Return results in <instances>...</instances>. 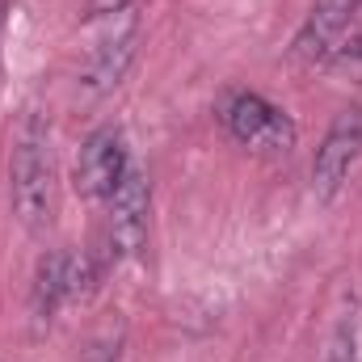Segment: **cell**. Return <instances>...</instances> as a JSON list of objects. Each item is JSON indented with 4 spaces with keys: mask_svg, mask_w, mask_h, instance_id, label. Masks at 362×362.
<instances>
[{
    "mask_svg": "<svg viewBox=\"0 0 362 362\" xmlns=\"http://www.w3.org/2000/svg\"><path fill=\"white\" fill-rule=\"evenodd\" d=\"M362 156V114L358 110H341L325 135V144L316 148L312 160V194L320 202H333L341 194V185L350 177V169Z\"/></svg>",
    "mask_w": 362,
    "mask_h": 362,
    "instance_id": "cell-5",
    "label": "cell"
},
{
    "mask_svg": "<svg viewBox=\"0 0 362 362\" xmlns=\"http://www.w3.org/2000/svg\"><path fill=\"white\" fill-rule=\"evenodd\" d=\"M127 169H131V160H127L122 131L97 127L89 139H85L81 156H76V173H72L76 194L81 198H93V202H105L118 189V181L127 177Z\"/></svg>",
    "mask_w": 362,
    "mask_h": 362,
    "instance_id": "cell-6",
    "label": "cell"
},
{
    "mask_svg": "<svg viewBox=\"0 0 362 362\" xmlns=\"http://www.w3.org/2000/svg\"><path fill=\"white\" fill-rule=\"evenodd\" d=\"M97 274H101V266L89 253H47L34 270V291H30L34 316L51 320L64 303L85 299L93 291V282H97Z\"/></svg>",
    "mask_w": 362,
    "mask_h": 362,
    "instance_id": "cell-4",
    "label": "cell"
},
{
    "mask_svg": "<svg viewBox=\"0 0 362 362\" xmlns=\"http://www.w3.org/2000/svg\"><path fill=\"white\" fill-rule=\"evenodd\" d=\"M333 55H337V64H341L350 76H362V34H354V38H350L346 47H337Z\"/></svg>",
    "mask_w": 362,
    "mask_h": 362,
    "instance_id": "cell-9",
    "label": "cell"
},
{
    "mask_svg": "<svg viewBox=\"0 0 362 362\" xmlns=\"http://www.w3.org/2000/svg\"><path fill=\"white\" fill-rule=\"evenodd\" d=\"M8 185H13V211L25 223V232H47L55 219V160H51V135L38 118H25L13 139Z\"/></svg>",
    "mask_w": 362,
    "mask_h": 362,
    "instance_id": "cell-1",
    "label": "cell"
},
{
    "mask_svg": "<svg viewBox=\"0 0 362 362\" xmlns=\"http://www.w3.org/2000/svg\"><path fill=\"white\" fill-rule=\"evenodd\" d=\"M131 0H89V13H122Z\"/></svg>",
    "mask_w": 362,
    "mask_h": 362,
    "instance_id": "cell-10",
    "label": "cell"
},
{
    "mask_svg": "<svg viewBox=\"0 0 362 362\" xmlns=\"http://www.w3.org/2000/svg\"><path fill=\"white\" fill-rule=\"evenodd\" d=\"M223 127L236 144L262 156H286L295 148V122L262 93H232L223 101Z\"/></svg>",
    "mask_w": 362,
    "mask_h": 362,
    "instance_id": "cell-2",
    "label": "cell"
},
{
    "mask_svg": "<svg viewBox=\"0 0 362 362\" xmlns=\"http://www.w3.org/2000/svg\"><path fill=\"white\" fill-rule=\"evenodd\" d=\"M135 42H139L135 25H127V34H118V38H105L89 55L85 72H81V89L89 93V97H101V93L118 89L122 76H127V68H131V59H135Z\"/></svg>",
    "mask_w": 362,
    "mask_h": 362,
    "instance_id": "cell-8",
    "label": "cell"
},
{
    "mask_svg": "<svg viewBox=\"0 0 362 362\" xmlns=\"http://www.w3.org/2000/svg\"><path fill=\"white\" fill-rule=\"evenodd\" d=\"M110 215H105V257L110 262H122V257H135L148 240V211H152V185L139 169H127V177L118 181V189L105 198Z\"/></svg>",
    "mask_w": 362,
    "mask_h": 362,
    "instance_id": "cell-3",
    "label": "cell"
},
{
    "mask_svg": "<svg viewBox=\"0 0 362 362\" xmlns=\"http://www.w3.org/2000/svg\"><path fill=\"white\" fill-rule=\"evenodd\" d=\"M358 8H362V0H316L312 13H308V21H303V30L295 34L291 55L299 64H325V59H333V51L341 47V38H346V30H350V21H354Z\"/></svg>",
    "mask_w": 362,
    "mask_h": 362,
    "instance_id": "cell-7",
    "label": "cell"
}]
</instances>
